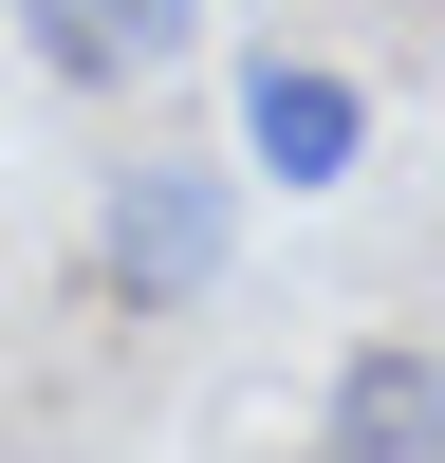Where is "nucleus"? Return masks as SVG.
<instances>
[{"instance_id": "1", "label": "nucleus", "mask_w": 445, "mask_h": 463, "mask_svg": "<svg viewBox=\"0 0 445 463\" xmlns=\"http://www.w3.org/2000/svg\"><path fill=\"white\" fill-rule=\"evenodd\" d=\"M241 204L260 185L222 167V148H111L93 167V241H74L93 316H204V297L241 279Z\"/></svg>"}, {"instance_id": "2", "label": "nucleus", "mask_w": 445, "mask_h": 463, "mask_svg": "<svg viewBox=\"0 0 445 463\" xmlns=\"http://www.w3.org/2000/svg\"><path fill=\"white\" fill-rule=\"evenodd\" d=\"M222 167L241 185H353L371 167V93L334 56H297V37H260V56L222 74Z\"/></svg>"}, {"instance_id": "3", "label": "nucleus", "mask_w": 445, "mask_h": 463, "mask_svg": "<svg viewBox=\"0 0 445 463\" xmlns=\"http://www.w3.org/2000/svg\"><path fill=\"white\" fill-rule=\"evenodd\" d=\"M0 19H19V56L56 74V93H93V111L167 93V74L204 56V0H0Z\"/></svg>"}, {"instance_id": "4", "label": "nucleus", "mask_w": 445, "mask_h": 463, "mask_svg": "<svg viewBox=\"0 0 445 463\" xmlns=\"http://www.w3.org/2000/svg\"><path fill=\"white\" fill-rule=\"evenodd\" d=\"M316 463H445V334H353L316 390Z\"/></svg>"}]
</instances>
